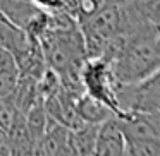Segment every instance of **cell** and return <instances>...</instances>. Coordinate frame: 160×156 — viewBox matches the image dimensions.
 <instances>
[{
  "label": "cell",
  "instance_id": "1",
  "mask_svg": "<svg viewBox=\"0 0 160 156\" xmlns=\"http://www.w3.org/2000/svg\"><path fill=\"white\" fill-rule=\"evenodd\" d=\"M158 26L143 24L122 36V41L110 57L112 74L117 84H132L158 72Z\"/></svg>",
  "mask_w": 160,
  "mask_h": 156
},
{
  "label": "cell",
  "instance_id": "2",
  "mask_svg": "<svg viewBox=\"0 0 160 156\" xmlns=\"http://www.w3.org/2000/svg\"><path fill=\"white\" fill-rule=\"evenodd\" d=\"M115 100H117V117L131 113L158 117L160 113L158 72L143 81H138V83L119 84Z\"/></svg>",
  "mask_w": 160,
  "mask_h": 156
},
{
  "label": "cell",
  "instance_id": "3",
  "mask_svg": "<svg viewBox=\"0 0 160 156\" xmlns=\"http://www.w3.org/2000/svg\"><path fill=\"white\" fill-rule=\"evenodd\" d=\"M79 81L83 93L103 103L117 117V81L112 74L110 64L105 59H86L79 70Z\"/></svg>",
  "mask_w": 160,
  "mask_h": 156
},
{
  "label": "cell",
  "instance_id": "4",
  "mask_svg": "<svg viewBox=\"0 0 160 156\" xmlns=\"http://www.w3.org/2000/svg\"><path fill=\"white\" fill-rule=\"evenodd\" d=\"M126 142H141V141H160L158 117L153 115H122L115 118Z\"/></svg>",
  "mask_w": 160,
  "mask_h": 156
},
{
  "label": "cell",
  "instance_id": "5",
  "mask_svg": "<svg viewBox=\"0 0 160 156\" xmlns=\"http://www.w3.org/2000/svg\"><path fill=\"white\" fill-rule=\"evenodd\" d=\"M126 141L117 127L115 118L98 125L93 156H124Z\"/></svg>",
  "mask_w": 160,
  "mask_h": 156
},
{
  "label": "cell",
  "instance_id": "6",
  "mask_svg": "<svg viewBox=\"0 0 160 156\" xmlns=\"http://www.w3.org/2000/svg\"><path fill=\"white\" fill-rule=\"evenodd\" d=\"M42 12L43 11H40L29 0H0V14L22 31H26Z\"/></svg>",
  "mask_w": 160,
  "mask_h": 156
},
{
  "label": "cell",
  "instance_id": "7",
  "mask_svg": "<svg viewBox=\"0 0 160 156\" xmlns=\"http://www.w3.org/2000/svg\"><path fill=\"white\" fill-rule=\"evenodd\" d=\"M74 108H76V117L79 118V122L86 125H102L103 122L114 118V113L103 103L84 93L76 100Z\"/></svg>",
  "mask_w": 160,
  "mask_h": 156
},
{
  "label": "cell",
  "instance_id": "8",
  "mask_svg": "<svg viewBox=\"0 0 160 156\" xmlns=\"http://www.w3.org/2000/svg\"><path fill=\"white\" fill-rule=\"evenodd\" d=\"M97 130L98 125H86V124L69 130V142L72 146L76 156H93Z\"/></svg>",
  "mask_w": 160,
  "mask_h": 156
},
{
  "label": "cell",
  "instance_id": "9",
  "mask_svg": "<svg viewBox=\"0 0 160 156\" xmlns=\"http://www.w3.org/2000/svg\"><path fill=\"white\" fill-rule=\"evenodd\" d=\"M129 7L145 19L150 24L158 26V9H160V0H129Z\"/></svg>",
  "mask_w": 160,
  "mask_h": 156
},
{
  "label": "cell",
  "instance_id": "10",
  "mask_svg": "<svg viewBox=\"0 0 160 156\" xmlns=\"http://www.w3.org/2000/svg\"><path fill=\"white\" fill-rule=\"evenodd\" d=\"M124 156H160V141L126 142Z\"/></svg>",
  "mask_w": 160,
  "mask_h": 156
},
{
  "label": "cell",
  "instance_id": "11",
  "mask_svg": "<svg viewBox=\"0 0 160 156\" xmlns=\"http://www.w3.org/2000/svg\"><path fill=\"white\" fill-rule=\"evenodd\" d=\"M19 115L21 113H19L18 108L14 106L11 98H0V129H4L9 134Z\"/></svg>",
  "mask_w": 160,
  "mask_h": 156
},
{
  "label": "cell",
  "instance_id": "12",
  "mask_svg": "<svg viewBox=\"0 0 160 156\" xmlns=\"http://www.w3.org/2000/svg\"><path fill=\"white\" fill-rule=\"evenodd\" d=\"M19 83L18 69H0V98H9Z\"/></svg>",
  "mask_w": 160,
  "mask_h": 156
}]
</instances>
